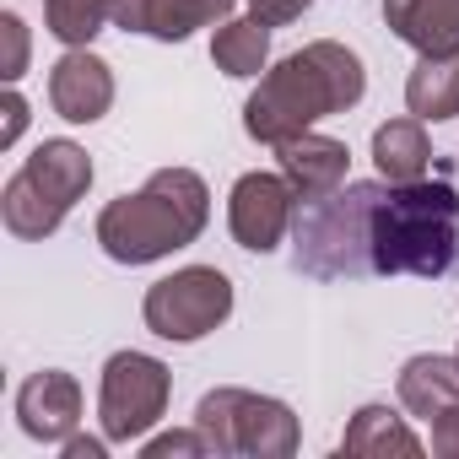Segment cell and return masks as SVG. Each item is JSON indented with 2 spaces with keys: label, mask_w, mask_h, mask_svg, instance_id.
Instances as JSON below:
<instances>
[{
  "label": "cell",
  "mask_w": 459,
  "mask_h": 459,
  "mask_svg": "<svg viewBox=\"0 0 459 459\" xmlns=\"http://www.w3.org/2000/svg\"><path fill=\"white\" fill-rule=\"evenodd\" d=\"M292 265L314 281L459 276V189L448 178H362L314 200L292 221Z\"/></svg>",
  "instance_id": "1"
},
{
  "label": "cell",
  "mask_w": 459,
  "mask_h": 459,
  "mask_svg": "<svg viewBox=\"0 0 459 459\" xmlns=\"http://www.w3.org/2000/svg\"><path fill=\"white\" fill-rule=\"evenodd\" d=\"M368 92V71L362 60L335 44V39H319L298 55H287L281 65H271L255 87V98L244 103V130L265 146H281L303 130H314L319 119L330 114H346L357 108Z\"/></svg>",
  "instance_id": "2"
},
{
  "label": "cell",
  "mask_w": 459,
  "mask_h": 459,
  "mask_svg": "<svg viewBox=\"0 0 459 459\" xmlns=\"http://www.w3.org/2000/svg\"><path fill=\"white\" fill-rule=\"evenodd\" d=\"M211 221V189L189 168H157L135 195H119L98 216V244L119 265H152L189 249Z\"/></svg>",
  "instance_id": "3"
},
{
  "label": "cell",
  "mask_w": 459,
  "mask_h": 459,
  "mask_svg": "<svg viewBox=\"0 0 459 459\" xmlns=\"http://www.w3.org/2000/svg\"><path fill=\"white\" fill-rule=\"evenodd\" d=\"M92 189V157L76 141H44L0 189V216L6 233L17 238H49L60 233V221L71 216V205Z\"/></svg>",
  "instance_id": "4"
},
{
  "label": "cell",
  "mask_w": 459,
  "mask_h": 459,
  "mask_svg": "<svg viewBox=\"0 0 459 459\" xmlns=\"http://www.w3.org/2000/svg\"><path fill=\"white\" fill-rule=\"evenodd\" d=\"M195 427L211 454L221 459H292L298 454V416L292 405L255 394V389H211L195 405Z\"/></svg>",
  "instance_id": "5"
},
{
  "label": "cell",
  "mask_w": 459,
  "mask_h": 459,
  "mask_svg": "<svg viewBox=\"0 0 459 459\" xmlns=\"http://www.w3.org/2000/svg\"><path fill=\"white\" fill-rule=\"evenodd\" d=\"M227 314H233V281L216 265H184V271L162 276L141 303L146 330L162 341H178V346L211 335L216 325H227Z\"/></svg>",
  "instance_id": "6"
},
{
  "label": "cell",
  "mask_w": 459,
  "mask_h": 459,
  "mask_svg": "<svg viewBox=\"0 0 459 459\" xmlns=\"http://www.w3.org/2000/svg\"><path fill=\"white\" fill-rule=\"evenodd\" d=\"M173 394V373L146 357V351H114L103 362V389H98V421L108 443H135L146 437Z\"/></svg>",
  "instance_id": "7"
},
{
  "label": "cell",
  "mask_w": 459,
  "mask_h": 459,
  "mask_svg": "<svg viewBox=\"0 0 459 459\" xmlns=\"http://www.w3.org/2000/svg\"><path fill=\"white\" fill-rule=\"evenodd\" d=\"M298 211H303V200L287 184V173H244L233 184V195H227V227H233L238 249H249V255L281 249Z\"/></svg>",
  "instance_id": "8"
},
{
  "label": "cell",
  "mask_w": 459,
  "mask_h": 459,
  "mask_svg": "<svg viewBox=\"0 0 459 459\" xmlns=\"http://www.w3.org/2000/svg\"><path fill=\"white\" fill-rule=\"evenodd\" d=\"M49 103L71 125H92L114 108V71L92 49H65L49 71Z\"/></svg>",
  "instance_id": "9"
},
{
  "label": "cell",
  "mask_w": 459,
  "mask_h": 459,
  "mask_svg": "<svg viewBox=\"0 0 459 459\" xmlns=\"http://www.w3.org/2000/svg\"><path fill=\"white\" fill-rule=\"evenodd\" d=\"M17 421L28 437L39 443H65L76 427H82V384L60 368H44L33 373L22 389H17Z\"/></svg>",
  "instance_id": "10"
},
{
  "label": "cell",
  "mask_w": 459,
  "mask_h": 459,
  "mask_svg": "<svg viewBox=\"0 0 459 459\" xmlns=\"http://www.w3.org/2000/svg\"><path fill=\"white\" fill-rule=\"evenodd\" d=\"M276 162H281L287 184L298 189V200L314 205V200H325V195H335V189L346 184L351 152H346V141H335V135L303 130V135H292V141L276 146Z\"/></svg>",
  "instance_id": "11"
},
{
  "label": "cell",
  "mask_w": 459,
  "mask_h": 459,
  "mask_svg": "<svg viewBox=\"0 0 459 459\" xmlns=\"http://www.w3.org/2000/svg\"><path fill=\"white\" fill-rule=\"evenodd\" d=\"M233 6H238V0H119L114 28L146 33V39H162V44H184L195 28L227 22Z\"/></svg>",
  "instance_id": "12"
},
{
  "label": "cell",
  "mask_w": 459,
  "mask_h": 459,
  "mask_svg": "<svg viewBox=\"0 0 459 459\" xmlns=\"http://www.w3.org/2000/svg\"><path fill=\"white\" fill-rule=\"evenodd\" d=\"M384 22L416 55H459V0H384Z\"/></svg>",
  "instance_id": "13"
},
{
  "label": "cell",
  "mask_w": 459,
  "mask_h": 459,
  "mask_svg": "<svg viewBox=\"0 0 459 459\" xmlns=\"http://www.w3.org/2000/svg\"><path fill=\"white\" fill-rule=\"evenodd\" d=\"M400 405L421 421L443 416L448 405H459V362L454 357H437V351H421L400 368Z\"/></svg>",
  "instance_id": "14"
},
{
  "label": "cell",
  "mask_w": 459,
  "mask_h": 459,
  "mask_svg": "<svg viewBox=\"0 0 459 459\" xmlns=\"http://www.w3.org/2000/svg\"><path fill=\"white\" fill-rule=\"evenodd\" d=\"M211 60H216V71L221 76H260L265 65H271V22L265 17H227L221 28H216V39H211Z\"/></svg>",
  "instance_id": "15"
},
{
  "label": "cell",
  "mask_w": 459,
  "mask_h": 459,
  "mask_svg": "<svg viewBox=\"0 0 459 459\" xmlns=\"http://www.w3.org/2000/svg\"><path fill=\"white\" fill-rule=\"evenodd\" d=\"M373 162H378V178L389 184H411V178H427V162H432V146H427V130L421 119H389L373 130Z\"/></svg>",
  "instance_id": "16"
},
{
  "label": "cell",
  "mask_w": 459,
  "mask_h": 459,
  "mask_svg": "<svg viewBox=\"0 0 459 459\" xmlns=\"http://www.w3.org/2000/svg\"><path fill=\"white\" fill-rule=\"evenodd\" d=\"M405 108L427 119H454L459 114V55H421L411 82H405Z\"/></svg>",
  "instance_id": "17"
},
{
  "label": "cell",
  "mask_w": 459,
  "mask_h": 459,
  "mask_svg": "<svg viewBox=\"0 0 459 459\" xmlns=\"http://www.w3.org/2000/svg\"><path fill=\"white\" fill-rule=\"evenodd\" d=\"M341 448L346 454H421V437L405 427V416L400 411H389V405H362L351 421H346V437H341Z\"/></svg>",
  "instance_id": "18"
},
{
  "label": "cell",
  "mask_w": 459,
  "mask_h": 459,
  "mask_svg": "<svg viewBox=\"0 0 459 459\" xmlns=\"http://www.w3.org/2000/svg\"><path fill=\"white\" fill-rule=\"evenodd\" d=\"M119 12V0H44V28L65 49H87Z\"/></svg>",
  "instance_id": "19"
},
{
  "label": "cell",
  "mask_w": 459,
  "mask_h": 459,
  "mask_svg": "<svg viewBox=\"0 0 459 459\" xmlns=\"http://www.w3.org/2000/svg\"><path fill=\"white\" fill-rule=\"evenodd\" d=\"M141 454H146V459H178V454L189 459V454H211V448H205L200 427H189V432H162V437H146V443H141Z\"/></svg>",
  "instance_id": "20"
},
{
  "label": "cell",
  "mask_w": 459,
  "mask_h": 459,
  "mask_svg": "<svg viewBox=\"0 0 459 459\" xmlns=\"http://www.w3.org/2000/svg\"><path fill=\"white\" fill-rule=\"evenodd\" d=\"M0 33H6V65H0V76L17 82L28 71V28H22L17 12H6V17H0Z\"/></svg>",
  "instance_id": "21"
},
{
  "label": "cell",
  "mask_w": 459,
  "mask_h": 459,
  "mask_svg": "<svg viewBox=\"0 0 459 459\" xmlns=\"http://www.w3.org/2000/svg\"><path fill=\"white\" fill-rule=\"evenodd\" d=\"M432 454L437 459H459V405H448L443 416H432Z\"/></svg>",
  "instance_id": "22"
},
{
  "label": "cell",
  "mask_w": 459,
  "mask_h": 459,
  "mask_svg": "<svg viewBox=\"0 0 459 459\" xmlns=\"http://www.w3.org/2000/svg\"><path fill=\"white\" fill-rule=\"evenodd\" d=\"M249 12L265 17L271 28H287V22H298L308 12V0H249Z\"/></svg>",
  "instance_id": "23"
},
{
  "label": "cell",
  "mask_w": 459,
  "mask_h": 459,
  "mask_svg": "<svg viewBox=\"0 0 459 459\" xmlns=\"http://www.w3.org/2000/svg\"><path fill=\"white\" fill-rule=\"evenodd\" d=\"M0 114H6V130H0V146H12L17 135H22V125H28V103H22V92L12 87L6 98H0Z\"/></svg>",
  "instance_id": "24"
},
{
  "label": "cell",
  "mask_w": 459,
  "mask_h": 459,
  "mask_svg": "<svg viewBox=\"0 0 459 459\" xmlns=\"http://www.w3.org/2000/svg\"><path fill=\"white\" fill-rule=\"evenodd\" d=\"M60 448H65V459H103V454H108V437H82V432H71Z\"/></svg>",
  "instance_id": "25"
},
{
  "label": "cell",
  "mask_w": 459,
  "mask_h": 459,
  "mask_svg": "<svg viewBox=\"0 0 459 459\" xmlns=\"http://www.w3.org/2000/svg\"><path fill=\"white\" fill-rule=\"evenodd\" d=\"M454 362H459V351H454Z\"/></svg>",
  "instance_id": "26"
}]
</instances>
